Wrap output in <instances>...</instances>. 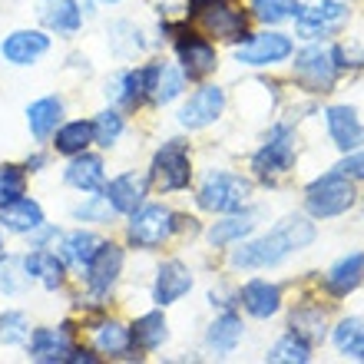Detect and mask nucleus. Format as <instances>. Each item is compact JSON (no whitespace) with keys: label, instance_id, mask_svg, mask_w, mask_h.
I'll return each mask as SVG.
<instances>
[{"label":"nucleus","instance_id":"nucleus-1","mask_svg":"<svg viewBox=\"0 0 364 364\" xmlns=\"http://www.w3.org/2000/svg\"><path fill=\"white\" fill-rule=\"evenodd\" d=\"M315 242V222L308 215H285L282 222L272 225V232L259 235V239L239 242V249H232L229 265L235 272H262L275 269L288 255L308 249Z\"/></svg>","mask_w":364,"mask_h":364},{"label":"nucleus","instance_id":"nucleus-2","mask_svg":"<svg viewBox=\"0 0 364 364\" xmlns=\"http://www.w3.org/2000/svg\"><path fill=\"white\" fill-rule=\"evenodd\" d=\"M192 222L186 225V215L169 209L166 202H143L136 212L126 215V245L139 252H156L182 229H192Z\"/></svg>","mask_w":364,"mask_h":364},{"label":"nucleus","instance_id":"nucleus-3","mask_svg":"<svg viewBox=\"0 0 364 364\" xmlns=\"http://www.w3.org/2000/svg\"><path fill=\"white\" fill-rule=\"evenodd\" d=\"M291 70H295V80L308 93H331L338 77L348 70V50L338 47V43H331V47L311 43V47L295 53Z\"/></svg>","mask_w":364,"mask_h":364},{"label":"nucleus","instance_id":"nucleus-4","mask_svg":"<svg viewBox=\"0 0 364 364\" xmlns=\"http://www.w3.org/2000/svg\"><path fill=\"white\" fill-rule=\"evenodd\" d=\"M159 33H163V40H173L176 63L186 73V80H205L209 73H215L219 53L192 27H186V23H159Z\"/></svg>","mask_w":364,"mask_h":364},{"label":"nucleus","instance_id":"nucleus-5","mask_svg":"<svg viewBox=\"0 0 364 364\" xmlns=\"http://www.w3.org/2000/svg\"><path fill=\"white\" fill-rule=\"evenodd\" d=\"M252 199V179L239 173H225V169H209L202 176V186L196 192V205L212 215H225V212H239Z\"/></svg>","mask_w":364,"mask_h":364},{"label":"nucleus","instance_id":"nucleus-6","mask_svg":"<svg viewBox=\"0 0 364 364\" xmlns=\"http://www.w3.org/2000/svg\"><path fill=\"white\" fill-rule=\"evenodd\" d=\"M149 182H153L159 192H182L192 186V149L189 139L173 136L166 139L159 149L153 153V163H149Z\"/></svg>","mask_w":364,"mask_h":364},{"label":"nucleus","instance_id":"nucleus-7","mask_svg":"<svg viewBox=\"0 0 364 364\" xmlns=\"http://www.w3.org/2000/svg\"><path fill=\"white\" fill-rule=\"evenodd\" d=\"M355 202H358L355 182L341 173L318 176V179L308 182V189H305V209L311 219H338Z\"/></svg>","mask_w":364,"mask_h":364},{"label":"nucleus","instance_id":"nucleus-8","mask_svg":"<svg viewBox=\"0 0 364 364\" xmlns=\"http://www.w3.org/2000/svg\"><path fill=\"white\" fill-rule=\"evenodd\" d=\"M295 153H298L295 129H291L288 123H275L269 129V136H265V143L255 149V156H252V173L259 176V179L272 182L275 176L291 173Z\"/></svg>","mask_w":364,"mask_h":364},{"label":"nucleus","instance_id":"nucleus-9","mask_svg":"<svg viewBox=\"0 0 364 364\" xmlns=\"http://www.w3.org/2000/svg\"><path fill=\"white\" fill-rule=\"evenodd\" d=\"M123 269H126V249L109 239H103L100 249L93 252V259L87 262V269L80 272V278H83V288H87L90 295L106 301V298L113 295V288L119 285Z\"/></svg>","mask_w":364,"mask_h":364},{"label":"nucleus","instance_id":"nucleus-10","mask_svg":"<svg viewBox=\"0 0 364 364\" xmlns=\"http://www.w3.org/2000/svg\"><path fill=\"white\" fill-rule=\"evenodd\" d=\"M149 83H153V63L126 67V70H116L113 77L103 83V96L116 109L136 113L139 106L149 103Z\"/></svg>","mask_w":364,"mask_h":364},{"label":"nucleus","instance_id":"nucleus-11","mask_svg":"<svg viewBox=\"0 0 364 364\" xmlns=\"http://www.w3.org/2000/svg\"><path fill=\"white\" fill-rule=\"evenodd\" d=\"M77 345V325L60 321V325H40L30 328L27 338V358L37 364H67L70 351Z\"/></svg>","mask_w":364,"mask_h":364},{"label":"nucleus","instance_id":"nucleus-12","mask_svg":"<svg viewBox=\"0 0 364 364\" xmlns=\"http://www.w3.org/2000/svg\"><path fill=\"white\" fill-rule=\"evenodd\" d=\"M90 348L106 361H139V351L133 348L129 325L119 318H109L100 311V318L90 321Z\"/></svg>","mask_w":364,"mask_h":364},{"label":"nucleus","instance_id":"nucleus-13","mask_svg":"<svg viewBox=\"0 0 364 364\" xmlns=\"http://www.w3.org/2000/svg\"><path fill=\"white\" fill-rule=\"evenodd\" d=\"M348 23V7L341 0H311L295 14V33L301 40H325Z\"/></svg>","mask_w":364,"mask_h":364},{"label":"nucleus","instance_id":"nucleus-14","mask_svg":"<svg viewBox=\"0 0 364 364\" xmlns=\"http://www.w3.org/2000/svg\"><path fill=\"white\" fill-rule=\"evenodd\" d=\"M291 53H295L291 37L278 33V30L249 33L242 43H235V63L242 67H275V63H285Z\"/></svg>","mask_w":364,"mask_h":364},{"label":"nucleus","instance_id":"nucleus-15","mask_svg":"<svg viewBox=\"0 0 364 364\" xmlns=\"http://www.w3.org/2000/svg\"><path fill=\"white\" fill-rule=\"evenodd\" d=\"M53 47V37H50L43 27H20V30H10L7 37L0 40V60L7 67H37L40 60L50 53Z\"/></svg>","mask_w":364,"mask_h":364},{"label":"nucleus","instance_id":"nucleus-16","mask_svg":"<svg viewBox=\"0 0 364 364\" xmlns=\"http://www.w3.org/2000/svg\"><path fill=\"white\" fill-rule=\"evenodd\" d=\"M222 109H225V90L219 83H202L199 90L189 93V100H182L176 119L182 129L199 133V129H209L212 123H219Z\"/></svg>","mask_w":364,"mask_h":364},{"label":"nucleus","instance_id":"nucleus-17","mask_svg":"<svg viewBox=\"0 0 364 364\" xmlns=\"http://www.w3.org/2000/svg\"><path fill=\"white\" fill-rule=\"evenodd\" d=\"M149 173H136V169H126V173L113 176V179L103 182V196L106 202L113 205V212L119 215V219H126L129 212H136L139 205L146 202V196H149Z\"/></svg>","mask_w":364,"mask_h":364},{"label":"nucleus","instance_id":"nucleus-18","mask_svg":"<svg viewBox=\"0 0 364 364\" xmlns=\"http://www.w3.org/2000/svg\"><path fill=\"white\" fill-rule=\"evenodd\" d=\"M20 265L30 285H40L43 291H60L70 278L67 262L57 255V249H27L20 255Z\"/></svg>","mask_w":364,"mask_h":364},{"label":"nucleus","instance_id":"nucleus-19","mask_svg":"<svg viewBox=\"0 0 364 364\" xmlns=\"http://www.w3.org/2000/svg\"><path fill=\"white\" fill-rule=\"evenodd\" d=\"M192 285H196V278H192V269H189V265H186V262H179V259H166L163 265L156 269L153 288H149V295H153V305H156V308L176 305V301H182V298L189 295Z\"/></svg>","mask_w":364,"mask_h":364},{"label":"nucleus","instance_id":"nucleus-20","mask_svg":"<svg viewBox=\"0 0 364 364\" xmlns=\"http://www.w3.org/2000/svg\"><path fill=\"white\" fill-rule=\"evenodd\" d=\"M33 14H37L40 27L47 33H57V37H77L87 23L80 0H37Z\"/></svg>","mask_w":364,"mask_h":364},{"label":"nucleus","instance_id":"nucleus-21","mask_svg":"<svg viewBox=\"0 0 364 364\" xmlns=\"http://www.w3.org/2000/svg\"><path fill=\"white\" fill-rule=\"evenodd\" d=\"M259 219H262V209L242 205L239 212H225L219 222H212L209 232H205V239H209L212 249H232V245L245 242L252 232L259 229Z\"/></svg>","mask_w":364,"mask_h":364},{"label":"nucleus","instance_id":"nucleus-22","mask_svg":"<svg viewBox=\"0 0 364 364\" xmlns=\"http://www.w3.org/2000/svg\"><path fill=\"white\" fill-rule=\"evenodd\" d=\"M199 14V23L202 30L215 40H225V43H242L249 37V23H245V14L235 7H229L225 0H215L209 7L196 10Z\"/></svg>","mask_w":364,"mask_h":364},{"label":"nucleus","instance_id":"nucleus-23","mask_svg":"<svg viewBox=\"0 0 364 364\" xmlns=\"http://www.w3.org/2000/svg\"><path fill=\"white\" fill-rule=\"evenodd\" d=\"M235 301H239L252 318L259 321H269L282 311V285L269 282V278H249L245 285L235 291Z\"/></svg>","mask_w":364,"mask_h":364},{"label":"nucleus","instance_id":"nucleus-24","mask_svg":"<svg viewBox=\"0 0 364 364\" xmlns=\"http://www.w3.org/2000/svg\"><path fill=\"white\" fill-rule=\"evenodd\" d=\"M325 126H328L331 143H335L341 153H351V149L364 146V123H361V116H358L355 106H348V103L328 106L325 109Z\"/></svg>","mask_w":364,"mask_h":364},{"label":"nucleus","instance_id":"nucleus-25","mask_svg":"<svg viewBox=\"0 0 364 364\" xmlns=\"http://www.w3.org/2000/svg\"><path fill=\"white\" fill-rule=\"evenodd\" d=\"M63 119H67V103L57 93L40 96V100H33L27 106V129L33 136V143H50Z\"/></svg>","mask_w":364,"mask_h":364},{"label":"nucleus","instance_id":"nucleus-26","mask_svg":"<svg viewBox=\"0 0 364 364\" xmlns=\"http://www.w3.org/2000/svg\"><path fill=\"white\" fill-rule=\"evenodd\" d=\"M63 182H67L70 189L77 192H100L106 182V159L100 153H93V149H87V153H77L67 159V169H63Z\"/></svg>","mask_w":364,"mask_h":364},{"label":"nucleus","instance_id":"nucleus-27","mask_svg":"<svg viewBox=\"0 0 364 364\" xmlns=\"http://www.w3.org/2000/svg\"><path fill=\"white\" fill-rule=\"evenodd\" d=\"M103 235H96L93 229H70V232H60V242H57V255L67 262L70 272H83L87 262L93 259V252L100 249Z\"/></svg>","mask_w":364,"mask_h":364},{"label":"nucleus","instance_id":"nucleus-28","mask_svg":"<svg viewBox=\"0 0 364 364\" xmlns=\"http://www.w3.org/2000/svg\"><path fill=\"white\" fill-rule=\"evenodd\" d=\"M364 285V252H348L325 272V291L331 298H348Z\"/></svg>","mask_w":364,"mask_h":364},{"label":"nucleus","instance_id":"nucleus-29","mask_svg":"<svg viewBox=\"0 0 364 364\" xmlns=\"http://www.w3.org/2000/svg\"><path fill=\"white\" fill-rule=\"evenodd\" d=\"M129 335H133V348L139 355H153L169 341V321H166L163 308H153L146 315H136L129 321Z\"/></svg>","mask_w":364,"mask_h":364},{"label":"nucleus","instance_id":"nucleus-30","mask_svg":"<svg viewBox=\"0 0 364 364\" xmlns=\"http://www.w3.org/2000/svg\"><path fill=\"white\" fill-rule=\"evenodd\" d=\"M153 63V83H149V103L153 106H173L182 93H186V73L179 70V63L169 60H149Z\"/></svg>","mask_w":364,"mask_h":364},{"label":"nucleus","instance_id":"nucleus-31","mask_svg":"<svg viewBox=\"0 0 364 364\" xmlns=\"http://www.w3.org/2000/svg\"><path fill=\"white\" fill-rule=\"evenodd\" d=\"M47 215H43V205L37 199H30V196H20L17 202H10L0 209V229L10 232V235H23L27 239L30 232L43 225Z\"/></svg>","mask_w":364,"mask_h":364},{"label":"nucleus","instance_id":"nucleus-32","mask_svg":"<svg viewBox=\"0 0 364 364\" xmlns=\"http://www.w3.org/2000/svg\"><path fill=\"white\" fill-rule=\"evenodd\" d=\"M242 335H245V325H242V318L225 308L222 315H215L209 328H205V348H209L212 355H232L235 348H239Z\"/></svg>","mask_w":364,"mask_h":364},{"label":"nucleus","instance_id":"nucleus-33","mask_svg":"<svg viewBox=\"0 0 364 364\" xmlns=\"http://www.w3.org/2000/svg\"><path fill=\"white\" fill-rule=\"evenodd\" d=\"M50 146H53V153L63 156V159L93 149V119H63V123L57 126L53 139H50Z\"/></svg>","mask_w":364,"mask_h":364},{"label":"nucleus","instance_id":"nucleus-34","mask_svg":"<svg viewBox=\"0 0 364 364\" xmlns=\"http://www.w3.org/2000/svg\"><path fill=\"white\" fill-rule=\"evenodd\" d=\"M106 43H109V53L119 60H133L139 53H146V47H149L143 30L136 27L133 20H113L106 27Z\"/></svg>","mask_w":364,"mask_h":364},{"label":"nucleus","instance_id":"nucleus-35","mask_svg":"<svg viewBox=\"0 0 364 364\" xmlns=\"http://www.w3.org/2000/svg\"><path fill=\"white\" fill-rule=\"evenodd\" d=\"M288 328L295 331L298 338H305L308 345H321L328 335V325H325V311L318 305H301L291 311L288 318Z\"/></svg>","mask_w":364,"mask_h":364},{"label":"nucleus","instance_id":"nucleus-36","mask_svg":"<svg viewBox=\"0 0 364 364\" xmlns=\"http://www.w3.org/2000/svg\"><path fill=\"white\" fill-rule=\"evenodd\" d=\"M126 133V113L116 106H106L93 116V146L100 149H113Z\"/></svg>","mask_w":364,"mask_h":364},{"label":"nucleus","instance_id":"nucleus-37","mask_svg":"<svg viewBox=\"0 0 364 364\" xmlns=\"http://www.w3.org/2000/svg\"><path fill=\"white\" fill-rule=\"evenodd\" d=\"M331 345L341 351V355L358 358L364 351V318L348 315L341 318L335 328H331Z\"/></svg>","mask_w":364,"mask_h":364},{"label":"nucleus","instance_id":"nucleus-38","mask_svg":"<svg viewBox=\"0 0 364 364\" xmlns=\"http://www.w3.org/2000/svg\"><path fill=\"white\" fill-rule=\"evenodd\" d=\"M70 215L77 222H87V225H113L119 215L113 212V205L106 202L103 192H87V199L77 202L73 209H70Z\"/></svg>","mask_w":364,"mask_h":364},{"label":"nucleus","instance_id":"nucleus-39","mask_svg":"<svg viewBox=\"0 0 364 364\" xmlns=\"http://www.w3.org/2000/svg\"><path fill=\"white\" fill-rule=\"evenodd\" d=\"M269 361H275V364H308L311 361V345H308L305 338H298L295 331H288V335H282L275 345H272Z\"/></svg>","mask_w":364,"mask_h":364},{"label":"nucleus","instance_id":"nucleus-40","mask_svg":"<svg viewBox=\"0 0 364 364\" xmlns=\"http://www.w3.org/2000/svg\"><path fill=\"white\" fill-rule=\"evenodd\" d=\"M298 7H301L298 0H252V17L265 27H278V23L295 20Z\"/></svg>","mask_w":364,"mask_h":364},{"label":"nucleus","instance_id":"nucleus-41","mask_svg":"<svg viewBox=\"0 0 364 364\" xmlns=\"http://www.w3.org/2000/svg\"><path fill=\"white\" fill-rule=\"evenodd\" d=\"M30 338V318L20 308H7L0 311V345L7 348H23Z\"/></svg>","mask_w":364,"mask_h":364},{"label":"nucleus","instance_id":"nucleus-42","mask_svg":"<svg viewBox=\"0 0 364 364\" xmlns=\"http://www.w3.org/2000/svg\"><path fill=\"white\" fill-rule=\"evenodd\" d=\"M27 196V169L20 163H0V209Z\"/></svg>","mask_w":364,"mask_h":364},{"label":"nucleus","instance_id":"nucleus-43","mask_svg":"<svg viewBox=\"0 0 364 364\" xmlns=\"http://www.w3.org/2000/svg\"><path fill=\"white\" fill-rule=\"evenodd\" d=\"M27 285H30V282H27V275H23L20 255L4 252V255H0V295H4V298H17Z\"/></svg>","mask_w":364,"mask_h":364},{"label":"nucleus","instance_id":"nucleus-44","mask_svg":"<svg viewBox=\"0 0 364 364\" xmlns=\"http://www.w3.org/2000/svg\"><path fill=\"white\" fill-rule=\"evenodd\" d=\"M335 173L348 176L351 182H364V146H358V149L341 156V163L335 166Z\"/></svg>","mask_w":364,"mask_h":364},{"label":"nucleus","instance_id":"nucleus-45","mask_svg":"<svg viewBox=\"0 0 364 364\" xmlns=\"http://www.w3.org/2000/svg\"><path fill=\"white\" fill-rule=\"evenodd\" d=\"M57 242H60V229L53 222H43V225H37V229L27 235L30 249H57Z\"/></svg>","mask_w":364,"mask_h":364},{"label":"nucleus","instance_id":"nucleus-46","mask_svg":"<svg viewBox=\"0 0 364 364\" xmlns=\"http://www.w3.org/2000/svg\"><path fill=\"white\" fill-rule=\"evenodd\" d=\"M96 361H103V358L96 355L93 348H83V345H73V351L67 358V364H96Z\"/></svg>","mask_w":364,"mask_h":364},{"label":"nucleus","instance_id":"nucleus-47","mask_svg":"<svg viewBox=\"0 0 364 364\" xmlns=\"http://www.w3.org/2000/svg\"><path fill=\"white\" fill-rule=\"evenodd\" d=\"M47 163H50V156H47V153H40V149H37V153H30L20 166L27 169V176H37V173H43V169H47Z\"/></svg>","mask_w":364,"mask_h":364},{"label":"nucleus","instance_id":"nucleus-48","mask_svg":"<svg viewBox=\"0 0 364 364\" xmlns=\"http://www.w3.org/2000/svg\"><path fill=\"white\" fill-rule=\"evenodd\" d=\"M209 305H212V308H222V311H225V308L235 305V295H225V291H209Z\"/></svg>","mask_w":364,"mask_h":364},{"label":"nucleus","instance_id":"nucleus-49","mask_svg":"<svg viewBox=\"0 0 364 364\" xmlns=\"http://www.w3.org/2000/svg\"><path fill=\"white\" fill-rule=\"evenodd\" d=\"M186 4H189V14H196V10H202V7H209V4H215V0H186Z\"/></svg>","mask_w":364,"mask_h":364},{"label":"nucleus","instance_id":"nucleus-50","mask_svg":"<svg viewBox=\"0 0 364 364\" xmlns=\"http://www.w3.org/2000/svg\"><path fill=\"white\" fill-rule=\"evenodd\" d=\"M96 4H106V7H116V4H123V0H96Z\"/></svg>","mask_w":364,"mask_h":364},{"label":"nucleus","instance_id":"nucleus-51","mask_svg":"<svg viewBox=\"0 0 364 364\" xmlns=\"http://www.w3.org/2000/svg\"><path fill=\"white\" fill-rule=\"evenodd\" d=\"M7 252V242H4V229H0V255Z\"/></svg>","mask_w":364,"mask_h":364},{"label":"nucleus","instance_id":"nucleus-52","mask_svg":"<svg viewBox=\"0 0 364 364\" xmlns=\"http://www.w3.org/2000/svg\"><path fill=\"white\" fill-rule=\"evenodd\" d=\"M358 361H364V351H361V355H358Z\"/></svg>","mask_w":364,"mask_h":364}]
</instances>
